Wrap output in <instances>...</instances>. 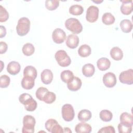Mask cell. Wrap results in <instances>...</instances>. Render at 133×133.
Listing matches in <instances>:
<instances>
[{"instance_id":"1","label":"cell","mask_w":133,"mask_h":133,"mask_svg":"<svg viewBox=\"0 0 133 133\" xmlns=\"http://www.w3.org/2000/svg\"><path fill=\"white\" fill-rule=\"evenodd\" d=\"M19 100L24 106L28 111L32 112L36 110L37 106L36 101L32 98V96L28 93H23L19 97Z\"/></svg>"},{"instance_id":"2","label":"cell","mask_w":133,"mask_h":133,"mask_svg":"<svg viewBox=\"0 0 133 133\" xmlns=\"http://www.w3.org/2000/svg\"><path fill=\"white\" fill-rule=\"evenodd\" d=\"M30 21L26 17H22L19 19L16 26L18 35L22 36L26 35L30 31Z\"/></svg>"},{"instance_id":"3","label":"cell","mask_w":133,"mask_h":133,"mask_svg":"<svg viewBox=\"0 0 133 133\" xmlns=\"http://www.w3.org/2000/svg\"><path fill=\"white\" fill-rule=\"evenodd\" d=\"M65 26L68 30L75 34H79L83 30V26L80 21L74 18L68 19L65 22Z\"/></svg>"},{"instance_id":"4","label":"cell","mask_w":133,"mask_h":133,"mask_svg":"<svg viewBox=\"0 0 133 133\" xmlns=\"http://www.w3.org/2000/svg\"><path fill=\"white\" fill-rule=\"evenodd\" d=\"M36 121L32 115H26L23 118V127L22 132L23 133H33L34 132V127Z\"/></svg>"},{"instance_id":"5","label":"cell","mask_w":133,"mask_h":133,"mask_svg":"<svg viewBox=\"0 0 133 133\" xmlns=\"http://www.w3.org/2000/svg\"><path fill=\"white\" fill-rule=\"evenodd\" d=\"M55 58L58 64L62 67L68 66L71 63L70 57L66 52L63 50L57 51L55 55Z\"/></svg>"},{"instance_id":"6","label":"cell","mask_w":133,"mask_h":133,"mask_svg":"<svg viewBox=\"0 0 133 133\" xmlns=\"http://www.w3.org/2000/svg\"><path fill=\"white\" fill-rule=\"evenodd\" d=\"M62 118L66 122L72 121L75 116V112L73 106L70 104H64L61 109Z\"/></svg>"},{"instance_id":"7","label":"cell","mask_w":133,"mask_h":133,"mask_svg":"<svg viewBox=\"0 0 133 133\" xmlns=\"http://www.w3.org/2000/svg\"><path fill=\"white\" fill-rule=\"evenodd\" d=\"M99 16V8L94 5L90 6L87 10L86 19L87 21L93 23L96 22Z\"/></svg>"},{"instance_id":"8","label":"cell","mask_w":133,"mask_h":133,"mask_svg":"<svg viewBox=\"0 0 133 133\" xmlns=\"http://www.w3.org/2000/svg\"><path fill=\"white\" fill-rule=\"evenodd\" d=\"M119 81L127 85H132L133 83V70L132 69L122 72L119 76Z\"/></svg>"},{"instance_id":"9","label":"cell","mask_w":133,"mask_h":133,"mask_svg":"<svg viewBox=\"0 0 133 133\" xmlns=\"http://www.w3.org/2000/svg\"><path fill=\"white\" fill-rule=\"evenodd\" d=\"M102 80L104 85L108 88L113 87L117 82L116 76L112 72L106 73L103 75Z\"/></svg>"},{"instance_id":"10","label":"cell","mask_w":133,"mask_h":133,"mask_svg":"<svg viewBox=\"0 0 133 133\" xmlns=\"http://www.w3.org/2000/svg\"><path fill=\"white\" fill-rule=\"evenodd\" d=\"M66 38L65 32L60 28H56L52 33V38L53 41L57 44L62 43Z\"/></svg>"},{"instance_id":"11","label":"cell","mask_w":133,"mask_h":133,"mask_svg":"<svg viewBox=\"0 0 133 133\" xmlns=\"http://www.w3.org/2000/svg\"><path fill=\"white\" fill-rule=\"evenodd\" d=\"M82 83L81 79L76 76H74L67 83L68 89L73 91H75L79 89L82 86Z\"/></svg>"},{"instance_id":"12","label":"cell","mask_w":133,"mask_h":133,"mask_svg":"<svg viewBox=\"0 0 133 133\" xmlns=\"http://www.w3.org/2000/svg\"><path fill=\"white\" fill-rule=\"evenodd\" d=\"M79 41V40L78 36L74 34H71L68 36L65 44L69 48L74 49L78 46Z\"/></svg>"},{"instance_id":"13","label":"cell","mask_w":133,"mask_h":133,"mask_svg":"<svg viewBox=\"0 0 133 133\" xmlns=\"http://www.w3.org/2000/svg\"><path fill=\"white\" fill-rule=\"evenodd\" d=\"M122 4L121 6V11L125 15H130L132 11V1H120Z\"/></svg>"},{"instance_id":"14","label":"cell","mask_w":133,"mask_h":133,"mask_svg":"<svg viewBox=\"0 0 133 133\" xmlns=\"http://www.w3.org/2000/svg\"><path fill=\"white\" fill-rule=\"evenodd\" d=\"M53 73L49 69H44L41 73V78L43 83L46 85L49 84L52 81Z\"/></svg>"},{"instance_id":"15","label":"cell","mask_w":133,"mask_h":133,"mask_svg":"<svg viewBox=\"0 0 133 133\" xmlns=\"http://www.w3.org/2000/svg\"><path fill=\"white\" fill-rule=\"evenodd\" d=\"M21 66L19 62L15 61L10 62L7 66V72L11 75H15L18 74L20 71Z\"/></svg>"},{"instance_id":"16","label":"cell","mask_w":133,"mask_h":133,"mask_svg":"<svg viewBox=\"0 0 133 133\" xmlns=\"http://www.w3.org/2000/svg\"><path fill=\"white\" fill-rule=\"evenodd\" d=\"M97 65L100 71H104L109 69L111 65V62L109 59L102 57L98 60Z\"/></svg>"},{"instance_id":"17","label":"cell","mask_w":133,"mask_h":133,"mask_svg":"<svg viewBox=\"0 0 133 133\" xmlns=\"http://www.w3.org/2000/svg\"><path fill=\"white\" fill-rule=\"evenodd\" d=\"M35 85V79L30 76H24L21 81L22 87L25 89L29 90L33 88Z\"/></svg>"},{"instance_id":"18","label":"cell","mask_w":133,"mask_h":133,"mask_svg":"<svg viewBox=\"0 0 133 133\" xmlns=\"http://www.w3.org/2000/svg\"><path fill=\"white\" fill-rule=\"evenodd\" d=\"M75 132L77 133H90L92 130L91 126L85 122H82L77 124L75 127Z\"/></svg>"},{"instance_id":"19","label":"cell","mask_w":133,"mask_h":133,"mask_svg":"<svg viewBox=\"0 0 133 133\" xmlns=\"http://www.w3.org/2000/svg\"><path fill=\"white\" fill-rule=\"evenodd\" d=\"M110 53L112 58L116 61L122 60L123 57V52L118 47H113L111 49Z\"/></svg>"},{"instance_id":"20","label":"cell","mask_w":133,"mask_h":133,"mask_svg":"<svg viewBox=\"0 0 133 133\" xmlns=\"http://www.w3.org/2000/svg\"><path fill=\"white\" fill-rule=\"evenodd\" d=\"M92 116L91 112L87 109L81 110L78 113L77 117L79 121L82 122H86L89 121Z\"/></svg>"},{"instance_id":"21","label":"cell","mask_w":133,"mask_h":133,"mask_svg":"<svg viewBox=\"0 0 133 133\" xmlns=\"http://www.w3.org/2000/svg\"><path fill=\"white\" fill-rule=\"evenodd\" d=\"M95 72V68L93 64L91 63L85 64L82 68V73L86 77L92 76Z\"/></svg>"},{"instance_id":"22","label":"cell","mask_w":133,"mask_h":133,"mask_svg":"<svg viewBox=\"0 0 133 133\" xmlns=\"http://www.w3.org/2000/svg\"><path fill=\"white\" fill-rule=\"evenodd\" d=\"M119 26L122 31L124 33H129L132 29V22L128 19L122 20L120 22Z\"/></svg>"},{"instance_id":"23","label":"cell","mask_w":133,"mask_h":133,"mask_svg":"<svg viewBox=\"0 0 133 133\" xmlns=\"http://www.w3.org/2000/svg\"><path fill=\"white\" fill-rule=\"evenodd\" d=\"M37 73L36 69L32 65H28L24 69V76H30L35 79L37 77Z\"/></svg>"},{"instance_id":"24","label":"cell","mask_w":133,"mask_h":133,"mask_svg":"<svg viewBox=\"0 0 133 133\" xmlns=\"http://www.w3.org/2000/svg\"><path fill=\"white\" fill-rule=\"evenodd\" d=\"M91 52L90 47L87 44L81 45L78 49V54L82 57H88L91 54Z\"/></svg>"},{"instance_id":"25","label":"cell","mask_w":133,"mask_h":133,"mask_svg":"<svg viewBox=\"0 0 133 133\" xmlns=\"http://www.w3.org/2000/svg\"><path fill=\"white\" fill-rule=\"evenodd\" d=\"M132 125L124 122H120L117 126L119 133H130L132 131Z\"/></svg>"},{"instance_id":"26","label":"cell","mask_w":133,"mask_h":133,"mask_svg":"<svg viewBox=\"0 0 133 133\" xmlns=\"http://www.w3.org/2000/svg\"><path fill=\"white\" fill-rule=\"evenodd\" d=\"M102 21L105 25H111L115 22V17L110 12H105L102 15Z\"/></svg>"},{"instance_id":"27","label":"cell","mask_w":133,"mask_h":133,"mask_svg":"<svg viewBox=\"0 0 133 133\" xmlns=\"http://www.w3.org/2000/svg\"><path fill=\"white\" fill-rule=\"evenodd\" d=\"M22 50L24 55L30 56L34 54L35 51V48L32 44L28 43L23 45Z\"/></svg>"},{"instance_id":"28","label":"cell","mask_w":133,"mask_h":133,"mask_svg":"<svg viewBox=\"0 0 133 133\" xmlns=\"http://www.w3.org/2000/svg\"><path fill=\"white\" fill-rule=\"evenodd\" d=\"M83 11H84V8L80 5H77V4L73 5H72L69 8V12L73 15H75V16L81 15L83 14Z\"/></svg>"},{"instance_id":"29","label":"cell","mask_w":133,"mask_h":133,"mask_svg":"<svg viewBox=\"0 0 133 133\" xmlns=\"http://www.w3.org/2000/svg\"><path fill=\"white\" fill-rule=\"evenodd\" d=\"M100 119L104 122H110L113 117L112 113L108 110H103L99 113Z\"/></svg>"},{"instance_id":"30","label":"cell","mask_w":133,"mask_h":133,"mask_svg":"<svg viewBox=\"0 0 133 133\" xmlns=\"http://www.w3.org/2000/svg\"><path fill=\"white\" fill-rule=\"evenodd\" d=\"M73 77L74 75L73 72L69 70H64L60 74V77L61 80L65 83H67Z\"/></svg>"},{"instance_id":"31","label":"cell","mask_w":133,"mask_h":133,"mask_svg":"<svg viewBox=\"0 0 133 133\" xmlns=\"http://www.w3.org/2000/svg\"><path fill=\"white\" fill-rule=\"evenodd\" d=\"M120 122L127 123L131 125H133V118L132 115L127 112L122 113L119 117Z\"/></svg>"},{"instance_id":"32","label":"cell","mask_w":133,"mask_h":133,"mask_svg":"<svg viewBox=\"0 0 133 133\" xmlns=\"http://www.w3.org/2000/svg\"><path fill=\"white\" fill-rule=\"evenodd\" d=\"M59 5V1L57 0H47L45 2V7L49 10H54Z\"/></svg>"},{"instance_id":"33","label":"cell","mask_w":133,"mask_h":133,"mask_svg":"<svg viewBox=\"0 0 133 133\" xmlns=\"http://www.w3.org/2000/svg\"><path fill=\"white\" fill-rule=\"evenodd\" d=\"M56 99V94L52 92L48 91L45 94L44 98L43 101L47 104H50L53 103Z\"/></svg>"},{"instance_id":"34","label":"cell","mask_w":133,"mask_h":133,"mask_svg":"<svg viewBox=\"0 0 133 133\" xmlns=\"http://www.w3.org/2000/svg\"><path fill=\"white\" fill-rule=\"evenodd\" d=\"M10 77L6 75H2L0 77V87L2 88L7 87L10 84Z\"/></svg>"},{"instance_id":"35","label":"cell","mask_w":133,"mask_h":133,"mask_svg":"<svg viewBox=\"0 0 133 133\" xmlns=\"http://www.w3.org/2000/svg\"><path fill=\"white\" fill-rule=\"evenodd\" d=\"M48 91V90L45 87H39L36 91L35 95L36 98L40 101H43V98L46 94V92Z\"/></svg>"},{"instance_id":"36","label":"cell","mask_w":133,"mask_h":133,"mask_svg":"<svg viewBox=\"0 0 133 133\" xmlns=\"http://www.w3.org/2000/svg\"><path fill=\"white\" fill-rule=\"evenodd\" d=\"M9 18V14L6 9L0 5V22H3L6 21Z\"/></svg>"},{"instance_id":"37","label":"cell","mask_w":133,"mask_h":133,"mask_svg":"<svg viewBox=\"0 0 133 133\" xmlns=\"http://www.w3.org/2000/svg\"><path fill=\"white\" fill-rule=\"evenodd\" d=\"M58 122L57 121L53 118H50V119H48L45 123V127L46 128V129L50 132H51V128H52V127L56 124H57Z\"/></svg>"},{"instance_id":"38","label":"cell","mask_w":133,"mask_h":133,"mask_svg":"<svg viewBox=\"0 0 133 133\" xmlns=\"http://www.w3.org/2000/svg\"><path fill=\"white\" fill-rule=\"evenodd\" d=\"M98 133H115V129L112 126H108L101 128L98 132Z\"/></svg>"},{"instance_id":"39","label":"cell","mask_w":133,"mask_h":133,"mask_svg":"<svg viewBox=\"0 0 133 133\" xmlns=\"http://www.w3.org/2000/svg\"><path fill=\"white\" fill-rule=\"evenodd\" d=\"M51 132L52 133H62L63 132V129L58 124V123L55 124L51 128Z\"/></svg>"},{"instance_id":"40","label":"cell","mask_w":133,"mask_h":133,"mask_svg":"<svg viewBox=\"0 0 133 133\" xmlns=\"http://www.w3.org/2000/svg\"><path fill=\"white\" fill-rule=\"evenodd\" d=\"M8 48L7 44L4 42H1L0 43V54H3L7 51Z\"/></svg>"},{"instance_id":"41","label":"cell","mask_w":133,"mask_h":133,"mask_svg":"<svg viewBox=\"0 0 133 133\" xmlns=\"http://www.w3.org/2000/svg\"><path fill=\"white\" fill-rule=\"evenodd\" d=\"M0 38L4 37L6 34V29L4 26L1 25L0 26Z\"/></svg>"},{"instance_id":"42","label":"cell","mask_w":133,"mask_h":133,"mask_svg":"<svg viewBox=\"0 0 133 133\" xmlns=\"http://www.w3.org/2000/svg\"><path fill=\"white\" fill-rule=\"evenodd\" d=\"M63 132H72L71 130L68 127H64L63 128Z\"/></svg>"},{"instance_id":"43","label":"cell","mask_w":133,"mask_h":133,"mask_svg":"<svg viewBox=\"0 0 133 133\" xmlns=\"http://www.w3.org/2000/svg\"><path fill=\"white\" fill-rule=\"evenodd\" d=\"M92 2H94V3H97V4H99V3H102V2H103V1H93Z\"/></svg>"}]
</instances>
